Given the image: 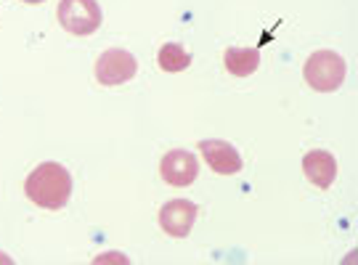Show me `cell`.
<instances>
[{
  "mask_svg": "<svg viewBox=\"0 0 358 265\" xmlns=\"http://www.w3.org/2000/svg\"><path fill=\"white\" fill-rule=\"evenodd\" d=\"M226 72L234 77H250L260 66V51L257 48H229L223 53Z\"/></svg>",
  "mask_w": 358,
  "mask_h": 265,
  "instance_id": "9c48e42d",
  "label": "cell"
},
{
  "mask_svg": "<svg viewBox=\"0 0 358 265\" xmlns=\"http://www.w3.org/2000/svg\"><path fill=\"white\" fill-rule=\"evenodd\" d=\"M138 72V62H136V56L128 51H122V48H109V51H103L99 56V62H96V80L106 85V88H112V85H122V83H128L133 80Z\"/></svg>",
  "mask_w": 358,
  "mask_h": 265,
  "instance_id": "277c9868",
  "label": "cell"
},
{
  "mask_svg": "<svg viewBox=\"0 0 358 265\" xmlns=\"http://www.w3.org/2000/svg\"><path fill=\"white\" fill-rule=\"evenodd\" d=\"M348 64L340 53L334 51H316L308 56L303 66V77L313 90L319 93H332L345 83Z\"/></svg>",
  "mask_w": 358,
  "mask_h": 265,
  "instance_id": "7a4b0ae2",
  "label": "cell"
},
{
  "mask_svg": "<svg viewBox=\"0 0 358 265\" xmlns=\"http://www.w3.org/2000/svg\"><path fill=\"white\" fill-rule=\"evenodd\" d=\"M159 176L165 183L170 186H192L196 176H199V159L194 157L192 152H186V149H173V152H167L162 157V162H159Z\"/></svg>",
  "mask_w": 358,
  "mask_h": 265,
  "instance_id": "5b68a950",
  "label": "cell"
},
{
  "mask_svg": "<svg viewBox=\"0 0 358 265\" xmlns=\"http://www.w3.org/2000/svg\"><path fill=\"white\" fill-rule=\"evenodd\" d=\"M199 152L205 157V162L215 170L217 176H236L242 170V157L231 146L229 141H199Z\"/></svg>",
  "mask_w": 358,
  "mask_h": 265,
  "instance_id": "52a82bcc",
  "label": "cell"
},
{
  "mask_svg": "<svg viewBox=\"0 0 358 265\" xmlns=\"http://www.w3.org/2000/svg\"><path fill=\"white\" fill-rule=\"evenodd\" d=\"M24 194L43 210H64L72 196V176L64 164L43 162L24 180Z\"/></svg>",
  "mask_w": 358,
  "mask_h": 265,
  "instance_id": "6da1fadb",
  "label": "cell"
},
{
  "mask_svg": "<svg viewBox=\"0 0 358 265\" xmlns=\"http://www.w3.org/2000/svg\"><path fill=\"white\" fill-rule=\"evenodd\" d=\"M22 3H29V6H38V3H45V0H22Z\"/></svg>",
  "mask_w": 358,
  "mask_h": 265,
  "instance_id": "8fae6325",
  "label": "cell"
},
{
  "mask_svg": "<svg viewBox=\"0 0 358 265\" xmlns=\"http://www.w3.org/2000/svg\"><path fill=\"white\" fill-rule=\"evenodd\" d=\"M196 215H199V207L194 202H189V199H170L159 210V226L170 236L183 239V236L192 234L194 223H196Z\"/></svg>",
  "mask_w": 358,
  "mask_h": 265,
  "instance_id": "8992f818",
  "label": "cell"
},
{
  "mask_svg": "<svg viewBox=\"0 0 358 265\" xmlns=\"http://www.w3.org/2000/svg\"><path fill=\"white\" fill-rule=\"evenodd\" d=\"M157 64H159L162 72H183L192 64V53L186 51L180 43H165L157 53Z\"/></svg>",
  "mask_w": 358,
  "mask_h": 265,
  "instance_id": "30bf717a",
  "label": "cell"
},
{
  "mask_svg": "<svg viewBox=\"0 0 358 265\" xmlns=\"http://www.w3.org/2000/svg\"><path fill=\"white\" fill-rule=\"evenodd\" d=\"M303 173L316 189L327 191L337 178V159L329 152H321V149L308 152L303 157Z\"/></svg>",
  "mask_w": 358,
  "mask_h": 265,
  "instance_id": "ba28073f",
  "label": "cell"
},
{
  "mask_svg": "<svg viewBox=\"0 0 358 265\" xmlns=\"http://www.w3.org/2000/svg\"><path fill=\"white\" fill-rule=\"evenodd\" d=\"M56 16L59 24L77 38H88L101 27V8L96 0H59Z\"/></svg>",
  "mask_w": 358,
  "mask_h": 265,
  "instance_id": "3957f363",
  "label": "cell"
}]
</instances>
